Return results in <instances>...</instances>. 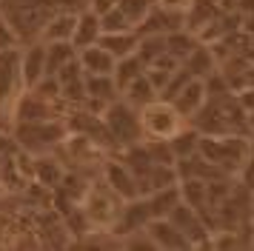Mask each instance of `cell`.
<instances>
[{
	"instance_id": "cell-1",
	"label": "cell",
	"mask_w": 254,
	"mask_h": 251,
	"mask_svg": "<svg viewBox=\"0 0 254 251\" xmlns=\"http://www.w3.org/2000/svg\"><path fill=\"white\" fill-rule=\"evenodd\" d=\"M252 137L243 134H200V157H206L214 169L229 177H237L240 166L252 151Z\"/></svg>"
},
{
	"instance_id": "cell-2",
	"label": "cell",
	"mask_w": 254,
	"mask_h": 251,
	"mask_svg": "<svg viewBox=\"0 0 254 251\" xmlns=\"http://www.w3.org/2000/svg\"><path fill=\"white\" fill-rule=\"evenodd\" d=\"M123 203L126 200L97 174L89 183L86 194H83L80 208L86 211V217H89V223H92L94 231H115L117 220H120V211H123Z\"/></svg>"
},
{
	"instance_id": "cell-3",
	"label": "cell",
	"mask_w": 254,
	"mask_h": 251,
	"mask_svg": "<svg viewBox=\"0 0 254 251\" xmlns=\"http://www.w3.org/2000/svg\"><path fill=\"white\" fill-rule=\"evenodd\" d=\"M66 117H52V120H32V123H14L9 131L17 148H23L29 154H49L60 146V140L66 137Z\"/></svg>"
},
{
	"instance_id": "cell-4",
	"label": "cell",
	"mask_w": 254,
	"mask_h": 251,
	"mask_svg": "<svg viewBox=\"0 0 254 251\" xmlns=\"http://www.w3.org/2000/svg\"><path fill=\"white\" fill-rule=\"evenodd\" d=\"M26 91L20 77V46L0 55V131L9 134L14 123V106Z\"/></svg>"
},
{
	"instance_id": "cell-5",
	"label": "cell",
	"mask_w": 254,
	"mask_h": 251,
	"mask_svg": "<svg viewBox=\"0 0 254 251\" xmlns=\"http://www.w3.org/2000/svg\"><path fill=\"white\" fill-rule=\"evenodd\" d=\"M55 154L63 160L66 169L94 171V174H100V166L109 157V151L94 137L83 134V131H66V137L60 140V146L55 148Z\"/></svg>"
},
{
	"instance_id": "cell-6",
	"label": "cell",
	"mask_w": 254,
	"mask_h": 251,
	"mask_svg": "<svg viewBox=\"0 0 254 251\" xmlns=\"http://www.w3.org/2000/svg\"><path fill=\"white\" fill-rule=\"evenodd\" d=\"M100 117H103V126H106V131H109V137H112V143H115L117 151L134 146V143H143L140 114H137V109L128 106L123 97H117V100L109 103Z\"/></svg>"
},
{
	"instance_id": "cell-7",
	"label": "cell",
	"mask_w": 254,
	"mask_h": 251,
	"mask_svg": "<svg viewBox=\"0 0 254 251\" xmlns=\"http://www.w3.org/2000/svg\"><path fill=\"white\" fill-rule=\"evenodd\" d=\"M140 114V128H143V140H172L180 128L186 126V120L174 112V106L163 97H154L146 106L137 109Z\"/></svg>"
},
{
	"instance_id": "cell-8",
	"label": "cell",
	"mask_w": 254,
	"mask_h": 251,
	"mask_svg": "<svg viewBox=\"0 0 254 251\" xmlns=\"http://www.w3.org/2000/svg\"><path fill=\"white\" fill-rule=\"evenodd\" d=\"M100 177H103L112 188H115L123 200H134V197H140V180L134 177V171L128 169L126 163H123V157L117 154V157H109L103 160V166H100Z\"/></svg>"
},
{
	"instance_id": "cell-9",
	"label": "cell",
	"mask_w": 254,
	"mask_h": 251,
	"mask_svg": "<svg viewBox=\"0 0 254 251\" xmlns=\"http://www.w3.org/2000/svg\"><path fill=\"white\" fill-rule=\"evenodd\" d=\"M169 220H172L174 226L186 234V240H189L191 249H197V246H208V234H211V228L206 226V220L200 217L197 208H191L189 203L180 200V203L174 205V211L169 214Z\"/></svg>"
},
{
	"instance_id": "cell-10",
	"label": "cell",
	"mask_w": 254,
	"mask_h": 251,
	"mask_svg": "<svg viewBox=\"0 0 254 251\" xmlns=\"http://www.w3.org/2000/svg\"><path fill=\"white\" fill-rule=\"evenodd\" d=\"M146 237L151 240V246L154 251H177V249H191L189 246V240L180 228L174 226L169 217H151L149 223H146Z\"/></svg>"
},
{
	"instance_id": "cell-11",
	"label": "cell",
	"mask_w": 254,
	"mask_h": 251,
	"mask_svg": "<svg viewBox=\"0 0 254 251\" xmlns=\"http://www.w3.org/2000/svg\"><path fill=\"white\" fill-rule=\"evenodd\" d=\"M206 100H208L206 83H203L200 77H189L183 86L174 91L172 97H169V103L174 106V112L180 114L186 123H189V120H191L197 112H200V106H203Z\"/></svg>"
},
{
	"instance_id": "cell-12",
	"label": "cell",
	"mask_w": 254,
	"mask_h": 251,
	"mask_svg": "<svg viewBox=\"0 0 254 251\" xmlns=\"http://www.w3.org/2000/svg\"><path fill=\"white\" fill-rule=\"evenodd\" d=\"M43 74H46V46L40 40L20 46V77H23V86L32 89Z\"/></svg>"
},
{
	"instance_id": "cell-13",
	"label": "cell",
	"mask_w": 254,
	"mask_h": 251,
	"mask_svg": "<svg viewBox=\"0 0 254 251\" xmlns=\"http://www.w3.org/2000/svg\"><path fill=\"white\" fill-rule=\"evenodd\" d=\"M63 174H66V166H63V160L55 154V151H49V154H35V174H32V180L37 186H43L49 191H55L63 180Z\"/></svg>"
},
{
	"instance_id": "cell-14",
	"label": "cell",
	"mask_w": 254,
	"mask_h": 251,
	"mask_svg": "<svg viewBox=\"0 0 254 251\" xmlns=\"http://www.w3.org/2000/svg\"><path fill=\"white\" fill-rule=\"evenodd\" d=\"M180 68L189 71L191 77L206 80L208 74H214V71L220 68V60L214 57V52H211V46H208V43H197L194 49H191V55L180 63Z\"/></svg>"
},
{
	"instance_id": "cell-15",
	"label": "cell",
	"mask_w": 254,
	"mask_h": 251,
	"mask_svg": "<svg viewBox=\"0 0 254 251\" xmlns=\"http://www.w3.org/2000/svg\"><path fill=\"white\" fill-rule=\"evenodd\" d=\"M77 63H80L83 74H112L117 60L100 43H94V46H86V49L77 52Z\"/></svg>"
},
{
	"instance_id": "cell-16",
	"label": "cell",
	"mask_w": 254,
	"mask_h": 251,
	"mask_svg": "<svg viewBox=\"0 0 254 251\" xmlns=\"http://www.w3.org/2000/svg\"><path fill=\"white\" fill-rule=\"evenodd\" d=\"M97 43L103 46L109 55L120 60V57H128L137 52V43H140V34L134 29H123V32H103Z\"/></svg>"
},
{
	"instance_id": "cell-17",
	"label": "cell",
	"mask_w": 254,
	"mask_h": 251,
	"mask_svg": "<svg viewBox=\"0 0 254 251\" xmlns=\"http://www.w3.org/2000/svg\"><path fill=\"white\" fill-rule=\"evenodd\" d=\"M100 34H103V29H100V17L94 14V11H80L77 14V23H74V32H71V46L80 52V49H86V46H94L97 40H100Z\"/></svg>"
},
{
	"instance_id": "cell-18",
	"label": "cell",
	"mask_w": 254,
	"mask_h": 251,
	"mask_svg": "<svg viewBox=\"0 0 254 251\" xmlns=\"http://www.w3.org/2000/svg\"><path fill=\"white\" fill-rule=\"evenodd\" d=\"M74 23H77V14H69V11H52V17L46 20L43 32H40V43H58V40H71Z\"/></svg>"
},
{
	"instance_id": "cell-19",
	"label": "cell",
	"mask_w": 254,
	"mask_h": 251,
	"mask_svg": "<svg viewBox=\"0 0 254 251\" xmlns=\"http://www.w3.org/2000/svg\"><path fill=\"white\" fill-rule=\"evenodd\" d=\"M143 197H146V203H149L151 217H169L174 211V205L180 203V188H177V183H174V186L154 188V191L143 194Z\"/></svg>"
},
{
	"instance_id": "cell-20",
	"label": "cell",
	"mask_w": 254,
	"mask_h": 251,
	"mask_svg": "<svg viewBox=\"0 0 254 251\" xmlns=\"http://www.w3.org/2000/svg\"><path fill=\"white\" fill-rule=\"evenodd\" d=\"M169 143V151L174 154V160L180 157H189V154H197V148H200V131H197L194 126L186 123L172 140H166Z\"/></svg>"
},
{
	"instance_id": "cell-21",
	"label": "cell",
	"mask_w": 254,
	"mask_h": 251,
	"mask_svg": "<svg viewBox=\"0 0 254 251\" xmlns=\"http://www.w3.org/2000/svg\"><path fill=\"white\" fill-rule=\"evenodd\" d=\"M46 46V74H55L60 68L71 63L77 57V49L71 46V40H58V43H43Z\"/></svg>"
},
{
	"instance_id": "cell-22",
	"label": "cell",
	"mask_w": 254,
	"mask_h": 251,
	"mask_svg": "<svg viewBox=\"0 0 254 251\" xmlns=\"http://www.w3.org/2000/svg\"><path fill=\"white\" fill-rule=\"evenodd\" d=\"M200 43L194 34L189 32V29H174V32L166 34V52L177 60V63H183L186 57L191 55V49Z\"/></svg>"
},
{
	"instance_id": "cell-23",
	"label": "cell",
	"mask_w": 254,
	"mask_h": 251,
	"mask_svg": "<svg viewBox=\"0 0 254 251\" xmlns=\"http://www.w3.org/2000/svg\"><path fill=\"white\" fill-rule=\"evenodd\" d=\"M120 97L128 103V106H134V109H140V106H146L149 100H154L157 97V91L151 89L149 77H146V71L140 74V77H134L131 83H128L126 89L120 91Z\"/></svg>"
},
{
	"instance_id": "cell-24",
	"label": "cell",
	"mask_w": 254,
	"mask_h": 251,
	"mask_svg": "<svg viewBox=\"0 0 254 251\" xmlns=\"http://www.w3.org/2000/svg\"><path fill=\"white\" fill-rule=\"evenodd\" d=\"M146 71V63L140 60L137 55H128V57H120L115 63V71H112V77H115V83H117V89L123 91L131 83L134 77H140Z\"/></svg>"
},
{
	"instance_id": "cell-25",
	"label": "cell",
	"mask_w": 254,
	"mask_h": 251,
	"mask_svg": "<svg viewBox=\"0 0 254 251\" xmlns=\"http://www.w3.org/2000/svg\"><path fill=\"white\" fill-rule=\"evenodd\" d=\"M117 9L123 11V17H126L131 26H137V23L154 9V0H117Z\"/></svg>"
},
{
	"instance_id": "cell-26",
	"label": "cell",
	"mask_w": 254,
	"mask_h": 251,
	"mask_svg": "<svg viewBox=\"0 0 254 251\" xmlns=\"http://www.w3.org/2000/svg\"><path fill=\"white\" fill-rule=\"evenodd\" d=\"M100 29H103V32H123V29H134V26H131V23L123 17V11L115 6L112 11L100 14Z\"/></svg>"
},
{
	"instance_id": "cell-27",
	"label": "cell",
	"mask_w": 254,
	"mask_h": 251,
	"mask_svg": "<svg viewBox=\"0 0 254 251\" xmlns=\"http://www.w3.org/2000/svg\"><path fill=\"white\" fill-rule=\"evenodd\" d=\"M17 34H14V29L9 26V20L0 14V55L3 52H9V49H17Z\"/></svg>"
},
{
	"instance_id": "cell-28",
	"label": "cell",
	"mask_w": 254,
	"mask_h": 251,
	"mask_svg": "<svg viewBox=\"0 0 254 251\" xmlns=\"http://www.w3.org/2000/svg\"><path fill=\"white\" fill-rule=\"evenodd\" d=\"M237 183H243L246 188H252L254 191V143H252V151H249L246 163H243L240 171H237Z\"/></svg>"
},
{
	"instance_id": "cell-29",
	"label": "cell",
	"mask_w": 254,
	"mask_h": 251,
	"mask_svg": "<svg viewBox=\"0 0 254 251\" xmlns=\"http://www.w3.org/2000/svg\"><path fill=\"white\" fill-rule=\"evenodd\" d=\"M55 11H69V14H80L89 9V0H52Z\"/></svg>"
},
{
	"instance_id": "cell-30",
	"label": "cell",
	"mask_w": 254,
	"mask_h": 251,
	"mask_svg": "<svg viewBox=\"0 0 254 251\" xmlns=\"http://www.w3.org/2000/svg\"><path fill=\"white\" fill-rule=\"evenodd\" d=\"M191 3L194 0H154V6L172 11V14H183V17H186V11L191 9Z\"/></svg>"
},
{
	"instance_id": "cell-31",
	"label": "cell",
	"mask_w": 254,
	"mask_h": 251,
	"mask_svg": "<svg viewBox=\"0 0 254 251\" xmlns=\"http://www.w3.org/2000/svg\"><path fill=\"white\" fill-rule=\"evenodd\" d=\"M234 97L243 106V112H254V86H243L240 91H234Z\"/></svg>"
},
{
	"instance_id": "cell-32",
	"label": "cell",
	"mask_w": 254,
	"mask_h": 251,
	"mask_svg": "<svg viewBox=\"0 0 254 251\" xmlns=\"http://www.w3.org/2000/svg\"><path fill=\"white\" fill-rule=\"evenodd\" d=\"M117 6V0H89V11H94L97 17L106 14V11H112Z\"/></svg>"
},
{
	"instance_id": "cell-33",
	"label": "cell",
	"mask_w": 254,
	"mask_h": 251,
	"mask_svg": "<svg viewBox=\"0 0 254 251\" xmlns=\"http://www.w3.org/2000/svg\"><path fill=\"white\" fill-rule=\"evenodd\" d=\"M246 134L254 140V112H246Z\"/></svg>"
}]
</instances>
